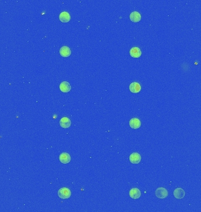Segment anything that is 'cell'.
<instances>
[{
    "instance_id": "obj_2",
    "label": "cell",
    "mask_w": 201,
    "mask_h": 212,
    "mask_svg": "<svg viewBox=\"0 0 201 212\" xmlns=\"http://www.w3.org/2000/svg\"><path fill=\"white\" fill-rule=\"evenodd\" d=\"M155 196L159 199H165L168 196V192L165 188L160 187L156 190Z\"/></svg>"
},
{
    "instance_id": "obj_14",
    "label": "cell",
    "mask_w": 201,
    "mask_h": 212,
    "mask_svg": "<svg viewBox=\"0 0 201 212\" xmlns=\"http://www.w3.org/2000/svg\"><path fill=\"white\" fill-rule=\"evenodd\" d=\"M130 20H131V21H132L134 23H137V22H139L141 21V15L139 13H138L137 11H134L131 13V14L130 15Z\"/></svg>"
},
{
    "instance_id": "obj_8",
    "label": "cell",
    "mask_w": 201,
    "mask_h": 212,
    "mask_svg": "<svg viewBox=\"0 0 201 212\" xmlns=\"http://www.w3.org/2000/svg\"><path fill=\"white\" fill-rule=\"evenodd\" d=\"M60 124L61 127L64 129H67L69 128L71 124V120L68 117H63L62 118L60 121Z\"/></svg>"
},
{
    "instance_id": "obj_12",
    "label": "cell",
    "mask_w": 201,
    "mask_h": 212,
    "mask_svg": "<svg viewBox=\"0 0 201 212\" xmlns=\"http://www.w3.org/2000/svg\"><path fill=\"white\" fill-rule=\"evenodd\" d=\"M60 54L63 57H68L71 54V51L68 47L63 46L60 50Z\"/></svg>"
},
{
    "instance_id": "obj_6",
    "label": "cell",
    "mask_w": 201,
    "mask_h": 212,
    "mask_svg": "<svg viewBox=\"0 0 201 212\" xmlns=\"http://www.w3.org/2000/svg\"><path fill=\"white\" fill-rule=\"evenodd\" d=\"M141 90V86L138 82H134L130 85V90L132 93H138L140 92Z\"/></svg>"
},
{
    "instance_id": "obj_5",
    "label": "cell",
    "mask_w": 201,
    "mask_h": 212,
    "mask_svg": "<svg viewBox=\"0 0 201 212\" xmlns=\"http://www.w3.org/2000/svg\"><path fill=\"white\" fill-rule=\"evenodd\" d=\"M129 195L131 198L133 199H138L141 196V193L138 188H132L129 192Z\"/></svg>"
},
{
    "instance_id": "obj_4",
    "label": "cell",
    "mask_w": 201,
    "mask_h": 212,
    "mask_svg": "<svg viewBox=\"0 0 201 212\" xmlns=\"http://www.w3.org/2000/svg\"><path fill=\"white\" fill-rule=\"evenodd\" d=\"M130 160L132 164H138L141 162V156L138 153H133L130 156Z\"/></svg>"
},
{
    "instance_id": "obj_11",
    "label": "cell",
    "mask_w": 201,
    "mask_h": 212,
    "mask_svg": "<svg viewBox=\"0 0 201 212\" xmlns=\"http://www.w3.org/2000/svg\"><path fill=\"white\" fill-rule=\"evenodd\" d=\"M174 196L177 199H182L185 196V192L182 188H176L174 191Z\"/></svg>"
},
{
    "instance_id": "obj_1",
    "label": "cell",
    "mask_w": 201,
    "mask_h": 212,
    "mask_svg": "<svg viewBox=\"0 0 201 212\" xmlns=\"http://www.w3.org/2000/svg\"><path fill=\"white\" fill-rule=\"evenodd\" d=\"M58 195L62 199H67L71 197V192L67 187H62L58 190Z\"/></svg>"
},
{
    "instance_id": "obj_9",
    "label": "cell",
    "mask_w": 201,
    "mask_h": 212,
    "mask_svg": "<svg viewBox=\"0 0 201 212\" xmlns=\"http://www.w3.org/2000/svg\"><path fill=\"white\" fill-rule=\"evenodd\" d=\"M130 55L133 58H139L141 57L142 54V52L139 48L137 47H132L130 51Z\"/></svg>"
},
{
    "instance_id": "obj_3",
    "label": "cell",
    "mask_w": 201,
    "mask_h": 212,
    "mask_svg": "<svg viewBox=\"0 0 201 212\" xmlns=\"http://www.w3.org/2000/svg\"><path fill=\"white\" fill-rule=\"evenodd\" d=\"M130 126L133 129H139L141 125V122L138 118H133L130 121Z\"/></svg>"
},
{
    "instance_id": "obj_7",
    "label": "cell",
    "mask_w": 201,
    "mask_h": 212,
    "mask_svg": "<svg viewBox=\"0 0 201 212\" xmlns=\"http://www.w3.org/2000/svg\"><path fill=\"white\" fill-rule=\"evenodd\" d=\"M60 89L63 93H68L71 90V86L68 82L62 81L60 85Z\"/></svg>"
},
{
    "instance_id": "obj_10",
    "label": "cell",
    "mask_w": 201,
    "mask_h": 212,
    "mask_svg": "<svg viewBox=\"0 0 201 212\" xmlns=\"http://www.w3.org/2000/svg\"><path fill=\"white\" fill-rule=\"evenodd\" d=\"M59 159H60V161H61V163H62L63 164H67L70 162L71 158L70 155L68 153H62L60 155Z\"/></svg>"
},
{
    "instance_id": "obj_13",
    "label": "cell",
    "mask_w": 201,
    "mask_h": 212,
    "mask_svg": "<svg viewBox=\"0 0 201 212\" xmlns=\"http://www.w3.org/2000/svg\"><path fill=\"white\" fill-rule=\"evenodd\" d=\"M59 18L60 21L62 23H68L71 20V15L67 11H64L60 14Z\"/></svg>"
}]
</instances>
